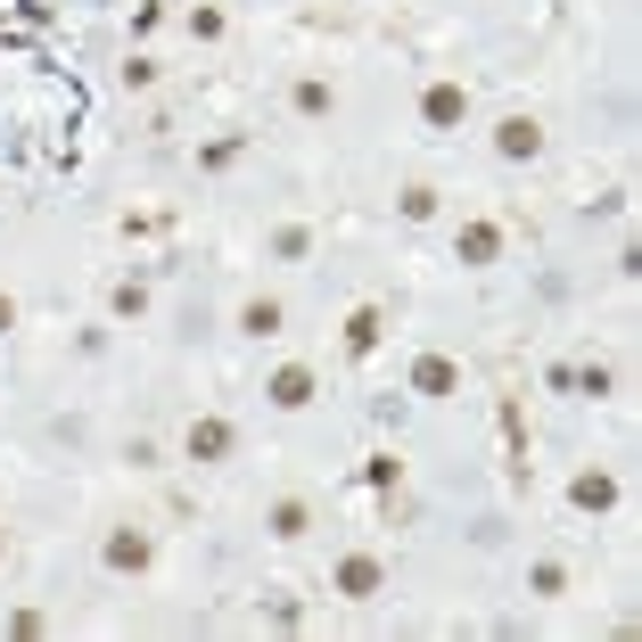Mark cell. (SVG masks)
<instances>
[{
    "instance_id": "6da1fadb",
    "label": "cell",
    "mask_w": 642,
    "mask_h": 642,
    "mask_svg": "<svg viewBox=\"0 0 642 642\" xmlns=\"http://www.w3.org/2000/svg\"><path fill=\"white\" fill-rule=\"evenodd\" d=\"M99 569L108 576H149L157 569V535L149 527H108L99 535Z\"/></svg>"
},
{
    "instance_id": "7a4b0ae2",
    "label": "cell",
    "mask_w": 642,
    "mask_h": 642,
    "mask_svg": "<svg viewBox=\"0 0 642 642\" xmlns=\"http://www.w3.org/2000/svg\"><path fill=\"white\" fill-rule=\"evenodd\" d=\"M231 445H239V428L223 421V412H198L190 428H181V462H198V470H215V462H231Z\"/></svg>"
},
{
    "instance_id": "3957f363",
    "label": "cell",
    "mask_w": 642,
    "mask_h": 642,
    "mask_svg": "<svg viewBox=\"0 0 642 642\" xmlns=\"http://www.w3.org/2000/svg\"><path fill=\"white\" fill-rule=\"evenodd\" d=\"M329 593H338V602H379L387 593V561L379 552H346V561L329 569Z\"/></svg>"
},
{
    "instance_id": "277c9868",
    "label": "cell",
    "mask_w": 642,
    "mask_h": 642,
    "mask_svg": "<svg viewBox=\"0 0 642 642\" xmlns=\"http://www.w3.org/2000/svg\"><path fill=\"white\" fill-rule=\"evenodd\" d=\"M494 157H503V165H535V157H544V116L511 108L503 124H494Z\"/></svg>"
},
{
    "instance_id": "5b68a950",
    "label": "cell",
    "mask_w": 642,
    "mask_h": 642,
    "mask_svg": "<svg viewBox=\"0 0 642 642\" xmlns=\"http://www.w3.org/2000/svg\"><path fill=\"white\" fill-rule=\"evenodd\" d=\"M421 124H428V132H462V124H470V82H428V91H421Z\"/></svg>"
},
{
    "instance_id": "8992f818",
    "label": "cell",
    "mask_w": 642,
    "mask_h": 642,
    "mask_svg": "<svg viewBox=\"0 0 642 642\" xmlns=\"http://www.w3.org/2000/svg\"><path fill=\"white\" fill-rule=\"evenodd\" d=\"M314 396H322V371L314 363H280L273 379H264V404H273V412H305Z\"/></svg>"
},
{
    "instance_id": "52a82bcc",
    "label": "cell",
    "mask_w": 642,
    "mask_h": 642,
    "mask_svg": "<svg viewBox=\"0 0 642 642\" xmlns=\"http://www.w3.org/2000/svg\"><path fill=\"white\" fill-rule=\"evenodd\" d=\"M453 256L470 264V273H486V264H503V223H486V215H470L462 231H453Z\"/></svg>"
},
{
    "instance_id": "ba28073f",
    "label": "cell",
    "mask_w": 642,
    "mask_h": 642,
    "mask_svg": "<svg viewBox=\"0 0 642 642\" xmlns=\"http://www.w3.org/2000/svg\"><path fill=\"white\" fill-rule=\"evenodd\" d=\"M288 116L329 124V116H338V82H329V75H297V82H288Z\"/></svg>"
},
{
    "instance_id": "9c48e42d",
    "label": "cell",
    "mask_w": 642,
    "mask_h": 642,
    "mask_svg": "<svg viewBox=\"0 0 642 642\" xmlns=\"http://www.w3.org/2000/svg\"><path fill=\"white\" fill-rule=\"evenodd\" d=\"M618 494H626V486H618V470H576V478H569V503L585 511V520L618 511Z\"/></svg>"
},
{
    "instance_id": "30bf717a",
    "label": "cell",
    "mask_w": 642,
    "mask_h": 642,
    "mask_svg": "<svg viewBox=\"0 0 642 642\" xmlns=\"http://www.w3.org/2000/svg\"><path fill=\"white\" fill-rule=\"evenodd\" d=\"M453 387H462V363L453 355H421L412 363V396H453Z\"/></svg>"
},
{
    "instance_id": "8fae6325",
    "label": "cell",
    "mask_w": 642,
    "mask_h": 642,
    "mask_svg": "<svg viewBox=\"0 0 642 642\" xmlns=\"http://www.w3.org/2000/svg\"><path fill=\"white\" fill-rule=\"evenodd\" d=\"M264 527H273L280 544H297V535L314 527V503H305V494H273V511H264Z\"/></svg>"
},
{
    "instance_id": "7c38bea8",
    "label": "cell",
    "mask_w": 642,
    "mask_h": 642,
    "mask_svg": "<svg viewBox=\"0 0 642 642\" xmlns=\"http://www.w3.org/2000/svg\"><path fill=\"white\" fill-rule=\"evenodd\" d=\"M288 329V305L280 297H247L239 305V338H280Z\"/></svg>"
},
{
    "instance_id": "4fadbf2b",
    "label": "cell",
    "mask_w": 642,
    "mask_h": 642,
    "mask_svg": "<svg viewBox=\"0 0 642 642\" xmlns=\"http://www.w3.org/2000/svg\"><path fill=\"white\" fill-rule=\"evenodd\" d=\"M346 355H379V305H355V314H346Z\"/></svg>"
},
{
    "instance_id": "5bb4252c",
    "label": "cell",
    "mask_w": 642,
    "mask_h": 642,
    "mask_svg": "<svg viewBox=\"0 0 642 642\" xmlns=\"http://www.w3.org/2000/svg\"><path fill=\"white\" fill-rule=\"evenodd\" d=\"M239 157H247V132H223V140H206V149H198V165H206V174H231Z\"/></svg>"
},
{
    "instance_id": "9a60e30c",
    "label": "cell",
    "mask_w": 642,
    "mask_h": 642,
    "mask_svg": "<svg viewBox=\"0 0 642 642\" xmlns=\"http://www.w3.org/2000/svg\"><path fill=\"white\" fill-rule=\"evenodd\" d=\"M108 314H116V322H140V314H149V288H140V280H116V288H108Z\"/></svg>"
},
{
    "instance_id": "2e32d148",
    "label": "cell",
    "mask_w": 642,
    "mask_h": 642,
    "mask_svg": "<svg viewBox=\"0 0 642 642\" xmlns=\"http://www.w3.org/2000/svg\"><path fill=\"white\" fill-rule=\"evenodd\" d=\"M527 593H535V602H561V593H569V569H561V561H535V569H527Z\"/></svg>"
},
{
    "instance_id": "e0dca14e",
    "label": "cell",
    "mask_w": 642,
    "mask_h": 642,
    "mask_svg": "<svg viewBox=\"0 0 642 642\" xmlns=\"http://www.w3.org/2000/svg\"><path fill=\"white\" fill-rule=\"evenodd\" d=\"M181 26H190V41H223V33H231V17H223L215 0H198V9L181 17Z\"/></svg>"
},
{
    "instance_id": "ac0fdd59",
    "label": "cell",
    "mask_w": 642,
    "mask_h": 642,
    "mask_svg": "<svg viewBox=\"0 0 642 642\" xmlns=\"http://www.w3.org/2000/svg\"><path fill=\"white\" fill-rule=\"evenodd\" d=\"M273 256H280V264H305V256H314V231H305V223H280V231H273Z\"/></svg>"
},
{
    "instance_id": "d6986e66",
    "label": "cell",
    "mask_w": 642,
    "mask_h": 642,
    "mask_svg": "<svg viewBox=\"0 0 642 642\" xmlns=\"http://www.w3.org/2000/svg\"><path fill=\"white\" fill-rule=\"evenodd\" d=\"M396 215H404V223H437V190H428V181H412V190L396 198Z\"/></svg>"
},
{
    "instance_id": "ffe728a7",
    "label": "cell",
    "mask_w": 642,
    "mask_h": 642,
    "mask_svg": "<svg viewBox=\"0 0 642 642\" xmlns=\"http://www.w3.org/2000/svg\"><path fill=\"white\" fill-rule=\"evenodd\" d=\"M116 75H124V91H157V75H165V67H157V58H140V50H132V58H124Z\"/></svg>"
},
{
    "instance_id": "44dd1931",
    "label": "cell",
    "mask_w": 642,
    "mask_h": 642,
    "mask_svg": "<svg viewBox=\"0 0 642 642\" xmlns=\"http://www.w3.org/2000/svg\"><path fill=\"white\" fill-rule=\"evenodd\" d=\"M396 478H404V462H396V453H371V462H363V486H379V494H387Z\"/></svg>"
},
{
    "instance_id": "7402d4cb",
    "label": "cell",
    "mask_w": 642,
    "mask_h": 642,
    "mask_svg": "<svg viewBox=\"0 0 642 642\" xmlns=\"http://www.w3.org/2000/svg\"><path fill=\"white\" fill-rule=\"evenodd\" d=\"M576 387H585V396H610L618 371H610V363H585V371H576Z\"/></svg>"
},
{
    "instance_id": "603a6c76",
    "label": "cell",
    "mask_w": 642,
    "mask_h": 642,
    "mask_svg": "<svg viewBox=\"0 0 642 642\" xmlns=\"http://www.w3.org/2000/svg\"><path fill=\"white\" fill-rule=\"evenodd\" d=\"M9 329H17V297L0 288V338H9Z\"/></svg>"
}]
</instances>
